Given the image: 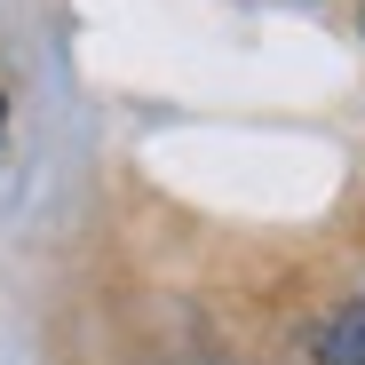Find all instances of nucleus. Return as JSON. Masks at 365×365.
I'll list each match as a JSON object with an SVG mask.
<instances>
[{"instance_id": "f257e3e1", "label": "nucleus", "mask_w": 365, "mask_h": 365, "mask_svg": "<svg viewBox=\"0 0 365 365\" xmlns=\"http://www.w3.org/2000/svg\"><path fill=\"white\" fill-rule=\"evenodd\" d=\"M310 357H318V365H365V302L334 310V318L310 334Z\"/></svg>"}, {"instance_id": "f03ea898", "label": "nucleus", "mask_w": 365, "mask_h": 365, "mask_svg": "<svg viewBox=\"0 0 365 365\" xmlns=\"http://www.w3.org/2000/svg\"><path fill=\"white\" fill-rule=\"evenodd\" d=\"M0 135H9V96H0Z\"/></svg>"}]
</instances>
